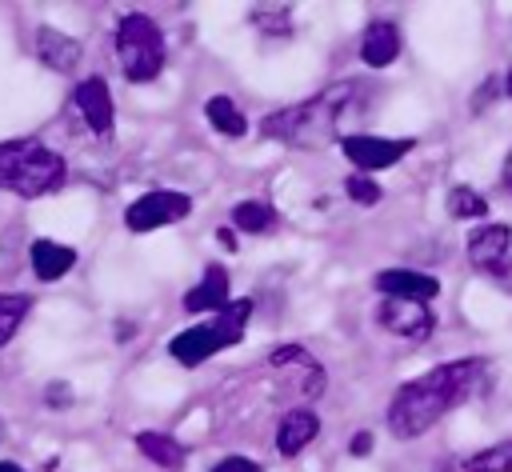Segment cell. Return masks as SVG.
<instances>
[{"label": "cell", "mask_w": 512, "mask_h": 472, "mask_svg": "<svg viewBox=\"0 0 512 472\" xmlns=\"http://www.w3.org/2000/svg\"><path fill=\"white\" fill-rule=\"evenodd\" d=\"M476 372H480V360H452V364H440L408 384L396 388L392 404H388V428L392 436L400 440H412L420 432H428L444 412H452L476 384Z\"/></svg>", "instance_id": "6da1fadb"}, {"label": "cell", "mask_w": 512, "mask_h": 472, "mask_svg": "<svg viewBox=\"0 0 512 472\" xmlns=\"http://www.w3.org/2000/svg\"><path fill=\"white\" fill-rule=\"evenodd\" d=\"M360 84L356 80H344L336 88H324L320 96L304 100V104H292V108H280V112H268L260 120V132L268 140H284V144H296V148H320L328 140H336V124H340V112L356 100Z\"/></svg>", "instance_id": "7a4b0ae2"}, {"label": "cell", "mask_w": 512, "mask_h": 472, "mask_svg": "<svg viewBox=\"0 0 512 472\" xmlns=\"http://www.w3.org/2000/svg\"><path fill=\"white\" fill-rule=\"evenodd\" d=\"M64 184V156L40 140H4L0 144V188L36 200Z\"/></svg>", "instance_id": "3957f363"}, {"label": "cell", "mask_w": 512, "mask_h": 472, "mask_svg": "<svg viewBox=\"0 0 512 472\" xmlns=\"http://www.w3.org/2000/svg\"><path fill=\"white\" fill-rule=\"evenodd\" d=\"M248 316H252V300H232L224 312H216V320L192 324V328H184L180 336H172V344H168L172 360H180L184 368L204 364L208 356H216L220 348H228V344H236V340L244 336Z\"/></svg>", "instance_id": "277c9868"}, {"label": "cell", "mask_w": 512, "mask_h": 472, "mask_svg": "<svg viewBox=\"0 0 512 472\" xmlns=\"http://www.w3.org/2000/svg\"><path fill=\"white\" fill-rule=\"evenodd\" d=\"M116 56H120V72L132 84H148L164 72V32L156 28L152 16L144 12H128L116 24Z\"/></svg>", "instance_id": "5b68a950"}, {"label": "cell", "mask_w": 512, "mask_h": 472, "mask_svg": "<svg viewBox=\"0 0 512 472\" xmlns=\"http://www.w3.org/2000/svg\"><path fill=\"white\" fill-rule=\"evenodd\" d=\"M188 208H192V200H188L184 192L152 188V192H144L140 200H132V204H128L124 224H128L132 232H152V228H164V224H172V220L188 216Z\"/></svg>", "instance_id": "8992f818"}, {"label": "cell", "mask_w": 512, "mask_h": 472, "mask_svg": "<svg viewBox=\"0 0 512 472\" xmlns=\"http://www.w3.org/2000/svg\"><path fill=\"white\" fill-rule=\"evenodd\" d=\"M416 148V140H392V136H368V132H356V136H340V152L368 176V172H380V168H392L400 156H408Z\"/></svg>", "instance_id": "52a82bcc"}, {"label": "cell", "mask_w": 512, "mask_h": 472, "mask_svg": "<svg viewBox=\"0 0 512 472\" xmlns=\"http://www.w3.org/2000/svg\"><path fill=\"white\" fill-rule=\"evenodd\" d=\"M508 244H512V232L508 224H484L468 236V256L476 268H484L488 276H500L512 292V268H508Z\"/></svg>", "instance_id": "ba28073f"}, {"label": "cell", "mask_w": 512, "mask_h": 472, "mask_svg": "<svg viewBox=\"0 0 512 472\" xmlns=\"http://www.w3.org/2000/svg\"><path fill=\"white\" fill-rule=\"evenodd\" d=\"M376 320L388 332L408 336V340H424L436 328V316L428 312V304H420V300H396V296H384V304L376 308Z\"/></svg>", "instance_id": "9c48e42d"}, {"label": "cell", "mask_w": 512, "mask_h": 472, "mask_svg": "<svg viewBox=\"0 0 512 472\" xmlns=\"http://www.w3.org/2000/svg\"><path fill=\"white\" fill-rule=\"evenodd\" d=\"M72 100H76V108H80L84 124H88V128H92L96 136H108V132H112L116 108H112L108 84H104L100 76H88V80H80V88L72 92Z\"/></svg>", "instance_id": "30bf717a"}, {"label": "cell", "mask_w": 512, "mask_h": 472, "mask_svg": "<svg viewBox=\"0 0 512 472\" xmlns=\"http://www.w3.org/2000/svg\"><path fill=\"white\" fill-rule=\"evenodd\" d=\"M376 292L380 296H396V300L428 304V300H436L440 284H436V276H424V272H412V268H388V272L376 276Z\"/></svg>", "instance_id": "8fae6325"}, {"label": "cell", "mask_w": 512, "mask_h": 472, "mask_svg": "<svg viewBox=\"0 0 512 472\" xmlns=\"http://www.w3.org/2000/svg\"><path fill=\"white\" fill-rule=\"evenodd\" d=\"M316 436H320V416H316L312 408H292V412L280 416L276 448H280V456H296V452H304Z\"/></svg>", "instance_id": "7c38bea8"}, {"label": "cell", "mask_w": 512, "mask_h": 472, "mask_svg": "<svg viewBox=\"0 0 512 472\" xmlns=\"http://www.w3.org/2000/svg\"><path fill=\"white\" fill-rule=\"evenodd\" d=\"M228 304H232L228 300V272H224V264H208L200 284L184 296V308L188 312H224Z\"/></svg>", "instance_id": "4fadbf2b"}, {"label": "cell", "mask_w": 512, "mask_h": 472, "mask_svg": "<svg viewBox=\"0 0 512 472\" xmlns=\"http://www.w3.org/2000/svg\"><path fill=\"white\" fill-rule=\"evenodd\" d=\"M36 56H40L52 72H72V68L80 64V40H72L68 32L44 24V28L36 32Z\"/></svg>", "instance_id": "5bb4252c"}, {"label": "cell", "mask_w": 512, "mask_h": 472, "mask_svg": "<svg viewBox=\"0 0 512 472\" xmlns=\"http://www.w3.org/2000/svg\"><path fill=\"white\" fill-rule=\"evenodd\" d=\"M396 56H400V28L388 24V20L368 24V32H364V40H360V60H364L368 68H388Z\"/></svg>", "instance_id": "9a60e30c"}, {"label": "cell", "mask_w": 512, "mask_h": 472, "mask_svg": "<svg viewBox=\"0 0 512 472\" xmlns=\"http://www.w3.org/2000/svg\"><path fill=\"white\" fill-rule=\"evenodd\" d=\"M76 264V252L68 244H56V240H36L32 244V272L40 280H60L64 272H72Z\"/></svg>", "instance_id": "2e32d148"}, {"label": "cell", "mask_w": 512, "mask_h": 472, "mask_svg": "<svg viewBox=\"0 0 512 472\" xmlns=\"http://www.w3.org/2000/svg\"><path fill=\"white\" fill-rule=\"evenodd\" d=\"M204 116H208V124H212L220 136H244V132H248V120H244V112L232 104V96H208Z\"/></svg>", "instance_id": "e0dca14e"}, {"label": "cell", "mask_w": 512, "mask_h": 472, "mask_svg": "<svg viewBox=\"0 0 512 472\" xmlns=\"http://www.w3.org/2000/svg\"><path fill=\"white\" fill-rule=\"evenodd\" d=\"M136 448L160 468H180L184 464V448L164 432H136Z\"/></svg>", "instance_id": "ac0fdd59"}, {"label": "cell", "mask_w": 512, "mask_h": 472, "mask_svg": "<svg viewBox=\"0 0 512 472\" xmlns=\"http://www.w3.org/2000/svg\"><path fill=\"white\" fill-rule=\"evenodd\" d=\"M232 224H236L240 232H268V228L276 224V212H272V204H264V200H240V204L232 208Z\"/></svg>", "instance_id": "d6986e66"}, {"label": "cell", "mask_w": 512, "mask_h": 472, "mask_svg": "<svg viewBox=\"0 0 512 472\" xmlns=\"http://www.w3.org/2000/svg\"><path fill=\"white\" fill-rule=\"evenodd\" d=\"M448 216H456V220H480V216H488V200L476 188L456 184V188H448Z\"/></svg>", "instance_id": "ffe728a7"}, {"label": "cell", "mask_w": 512, "mask_h": 472, "mask_svg": "<svg viewBox=\"0 0 512 472\" xmlns=\"http://www.w3.org/2000/svg\"><path fill=\"white\" fill-rule=\"evenodd\" d=\"M464 472H512V440H500L492 448H480L464 460Z\"/></svg>", "instance_id": "44dd1931"}, {"label": "cell", "mask_w": 512, "mask_h": 472, "mask_svg": "<svg viewBox=\"0 0 512 472\" xmlns=\"http://www.w3.org/2000/svg\"><path fill=\"white\" fill-rule=\"evenodd\" d=\"M32 300L28 296H16V292H0V344H8L16 336V328L24 324Z\"/></svg>", "instance_id": "7402d4cb"}, {"label": "cell", "mask_w": 512, "mask_h": 472, "mask_svg": "<svg viewBox=\"0 0 512 472\" xmlns=\"http://www.w3.org/2000/svg\"><path fill=\"white\" fill-rule=\"evenodd\" d=\"M344 192H348L356 204H368V208H372V204H380V196H384V192H380V184H376L372 176H364V172H352V176H348V184H344Z\"/></svg>", "instance_id": "603a6c76"}, {"label": "cell", "mask_w": 512, "mask_h": 472, "mask_svg": "<svg viewBox=\"0 0 512 472\" xmlns=\"http://www.w3.org/2000/svg\"><path fill=\"white\" fill-rule=\"evenodd\" d=\"M268 360H272V368H284V364H304V368H316V364H312V356H308L300 344H284V348H276Z\"/></svg>", "instance_id": "cb8c5ba5"}, {"label": "cell", "mask_w": 512, "mask_h": 472, "mask_svg": "<svg viewBox=\"0 0 512 472\" xmlns=\"http://www.w3.org/2000/svg\"><path fill=\"white\" fill-rule=\"evenodd\" d=\"M212 472H260V464H256V460H248V456H224Z\"/></svg>", "instance_id": "d4e9b609"}, {"label": "cell", "mask_w": 512, "mask_h": 472, "mask_svg": "<svg viewBox=\"0 0 512 472\" xmlns=\"http://www.w3.org/2000/svg\"><path fill=\"white\" fill-rule=\"evenodd\" d=\"M372 452V432H356L352 436V456H368Z\"/></svg>", "instance_id": "484cf974"}, {"label": "cell", "mask_w": 512, "mask_h": 472, "mask_svg": "<svg viewBox=\"0 0 512 472\" xmlns=\"http://www.w3.org/2000/svg\"><path fill=\"white\" fill-rule=\"evenodd\" d=\"M44 400H52V404H68V388H64V384H52V388L44 392Z\"/></svg>", "instance_id": "4316f807"}, {"label": "cell", "mask_w": 512, "mask_h": 472, "mask_svg": "<svg viewBox=\"0 0 512 472\" xmlns=\"http://www.w3.org/2000/svg\"><path fill=\"white\" fill-rule=\"evenodd\" d=\"M216 236H220V244H224V248H232V244H236V236H232V228H220Z\"/></svg>", "instance_id": "83f0119b"}, {"label": "cell", "mask_w": 512, "mask_h": 472, "mask_svg": "<svg viewBox=\"0 0 512 472\" xmlns=\"http://www.w3.org/2000/svg\"><path fill=\"white\" fill-rule=\"evenodd\" d=\"M504 184L512 188V152H508V160H504Z\"/></svg>", "instance_id": "f1b7e54d"}, {"label": "cell", "mask_w": 512, "mask_h": 472, "mask_svg": "<svg viewBox=\"0 0 512 472\" xmlns=\"http://www.w3.org/2000/svg\"><path fill=\"white\" fill-rule=\"evenodd\" d=\"M0 472H24L20 464H12V460H0Z\"/></svg>", "instance_id": "f546056e"}, {"label": "cell", "mask_w": 512, "mask_h": 472, "mask_svg": "<svg viewBox=\"0 0 512 472\" xmlns=\"http://www.w3.org/2000/svg\"><path fill=\"white\" fill-rule=\"evenodd\" d=\"M504 88H508V96H512V72H508V80H504Z\"/></svg>", "instance_id": "4dcf8cb0"}]
</instances>
